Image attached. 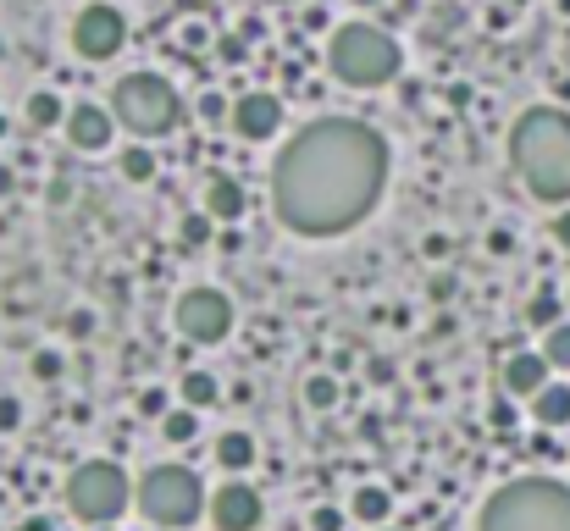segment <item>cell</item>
I'll list each match as a JSON object with an SVG mask.
<instances>
[{
  "label": "cell",
  "mask_w": 570,
  "mask_h": 531,
  "mask_svg": "<svg viewBox=\"0 0 570 531\" xmlns=\"http://www.w3.org/2000/svg\"><path fill=\"white\" fill-rule=\"evenodd\" d=\"M388 144L355 117H321L288 139L272 172V211L299 238H338L382 200Z\"/></svg>",
  "instance_id": "cell-1"
},
{
  "label": "cell",
  "mask_w": 570,
  "mask_h": 531,
  "mask_svg": "<svg viewBox=\"0 0 570 531\" xmlns=\"http://www.w3.org/2000/svg\"><path fill=\"white\" fill-rule=\"evenodd\" d=\"M510 155H515V172L526 177V189L537 200H548V205L570 200V117L559 106L521 111V122L510 133Z\"/></svg>",
  "instance_id": "cell-2"
},
{
  "label": "cell",
  "mask_w": 570,
  "mask_h": 531,
  "mask_svg": "<svg viewBox=\"0 0 570 531\" xmlns=\"http://www.w3.org/2000/svg\"><path fill=\"white\" fill-rule=\"evenodd\" d=\"M476 531H570V487L554 476H521L482 504Z\"/></svg>",
  "instance_id": "cell-3"
},
{
  "label": "cell",
  "mask_w": 570,
  "mask_h": 531,
  "mask_svg": "<svg viewBox=\"0 0 570 531\" xmlns=\"http://www.w3.org/2000/svg\"><path fill=\"white\" fill-rule=\"evenodd\" d=\"M111 111H117V122L128 133H139V139H161V133L178 128L183 100H178V89H172L161 72H128V78L111 89Z\"/></svg>",
  "instance_id": "cell-4"
},
{
  "label": "cell",
  "mask_w": 570,
  "mask_h": 531,
  "mask_svg": "<svg viewBox=\"0 0 570 531\" xmlns=\"http://www.w3.org/2000/svg\"><path fill=\"white\" fill-rule=\"evenodd\" d=\"M327 61L344 83L355 89H377L399 72V45H393L388 28H371V23H344L327 45Z\"/></svg>",
  "instance_id": "cell-5"
},
{
  "label": "cell",
  "mask_w": 570,
  "mask_h": 531,
  "mask_svg": "<svg viewBox=\"0 0 570 531\" xmlns=\"http://www.w3.org/2000/svg\"><path fill=\"white\" fill-rule=\"evenodd\" d=\"M133 498H139V487L128 482V471L117 460H84L67 476V509L89 526H111Z\"/></svg>",
  "instance_id": "cell-6"
},
{
  "label": "cell",
  "mask_w": 570,
  "mask_h": 531,
  "mask_svg": "<svg viewBox=\"0 0 570 531\" xmlns=\"http://www.w3.org/2000/svg\"><path fill=\"white\" fill-rule=\"evenodd\" d=\"M139 509L155 526H194L200 509H205L200 476H194L189 465H155L139 482Z\"/></svg>",
  "instance_id": "cell-7"
},
{
  "label": "cell",
  "mask_w": 570,
  "mask_h": 531,
  "mask_svg": "<svg viewBox=\"0 0 570 531\" xmlns=\"http://www.w3.org/2000/svg\"><path fill=\"white\" fill-rule=\"evenodd\" d=\"M172 321H178V332L189 343H222L233 332V299L222 288H189L178 299V310H172Z\"/></svg>",
  "instance_id": "cell-8"
},
{
  "label": "cell",
  "mask_w": 570,
  "mask_h": 531,
  "mask_svg": "<svg viewBox=\"0 0 570 531\" xmlns=\"http://www.w3.org/2000/svg\"><path fill=\"white\" fill-rule=\"evenodd\" d=\"M122 39H128V23H122L117 6H84L78 23H72V45H78V56H84V61L117 56Z\"/></svg>",
  "instance_id": "cell-9"
},
{
  "label": "cell",
  "mask_w": 570,
  "mask_h": 531,
  "mask_svg": "<svg viewBox=\"0 0 570 531\" xmlns=\"http://www.w3.org/2000/svg\"><path fill=\"white\" fill-rule=\"evenodd\" d=\"M211 520H216V531H255V526H261V493H255L250 482L216 487Z\"/></svg>",
  "instance_id": "cell-10"
},
{
  "label": "cell",
  "mask_w": 570,
  "mask_h": 531,
  "mask_svg": "<svg viewBox=\"0 0 570 531\" xmlns=\"http://www.w3.org/2000/svg\"><path fill=\"white\" fill-rule=\"evenodd\" d=\"M277 122H283V100L266 95V89H250V95L233 100V133H238V139L261 144V139H272V133H277Z\"/></svg>",
  "instance_id": "cell-11"
},
{
  "label": "cell",
  "mask_w": 570,
  "mask_h": 531,
  "mask_svg": "<svg viewBox=\"0 0 570 531\" xmlns=\"http://www.w3.org/2000/svg\"><path fill=\"white\" fill-rule=\"evenodd\" d=\"M504 388L510 393H521V399H537V393L548 388V360L543 354H510V360H504Z\"/></svg>",
  "instance_id": "cell-12"
},
{
  "label": "cell",
  "mask_w": 570,
  "mask_h": 531,
  "mask_svg": "<svg viewBox=\"0 0 570 531\" xmlns=\"http://www.w3.org/2000/svg\"><path fill=\"white\" fill-rule=\"evenodd\" d=\"M67 139H72V150H106L111 144V117L100 106L67 111Z\"/></svg>",
  "instance_id": "cell-13"
},
{
  "label": "cell",
  "mask_w": 570,
  "mask_h": 531,
  "mask_svg": "<svg viewBox=\"0 0 570 531\" xmlns=\"http://www.w3.org/2000/svg\"><path fill=\"white\" fill-rule=\"evenodd\" d=\"M205 211H211L216 222H238V216H244V189H238V177H211Z\"/></svg>",
  "instance_id": "cell-14"
},
{
  "label": "cell",
  "mask_w": 570,
  "mask_h": 531,
  "mask_svg": "<svg viewBox=\"0 0 570 531\" xmlns=\"http://www.w3.org/2000/svg\"><path fill=\"white\" fill-rule=\"evenodd\" d=\"M388 509H393V498H388V487H377V482L355 487V498H349V515H355L360 526H382Z\"/></svg>",
  "instance_id": "cell-15"
},
{
  "label": "cell",
  "mask_w": 570,
  "mask_h": 531,
  "mask_svg": "<svg viewBox=\"0 0 570 531\" xmlns=\"http://www.w3.org/2000/svg\"><path fill=\"white\" fill-rule=\"evenodd\" d=\"M532 415H537V426H570V388L565 382H548L532 399Z\"/></svg>",
  "instance_id": "cell-16"
},
{
  "label": "cell",
  "mask_w": 570,
  "mask_h": 531,
  "mask_svg": "<svg viewBox=\"0 0 570 531\" xmlns=\"http://www.w3.org/2000/svg\"><path fill=\"white\" fill-rule=\"evenodd\" d=\"M216 460H222L227 476L250 471V465H255V437H250V432H222V443H216Z\"/></svg>",
  "instance_id": "cell-17"
},
{
  "label": "cell",
  "mask_w": 570,
  "mask_h": 531,
  "mask_svg": "<svg viewBox=\"0 0 570 531\" xmlns=\"http://www.w3.org/2000/svg\"><path fill=\"white\" fill-rule=\"evenodd\" d=\"M178 393H183V404H189V410H211V404H222V388H216L211 371H183Z\"/></svg>",
  "instance_id": "cell-18"
},
{
  "label": "cell",
  "mask_w": 570,
  "mask_h": 531,
  "mask_svg": "<svg viewBox=\"0 0 570 531\" xmlns=\"http://www.w3.org/2000/svg\"><path fill=\"white\" fill-rule=\"evenodd\" d=\"M61 117H67V111H61V100L50 95V89H34V95H28V122H34V128H56Z\"/></svg>",
  "instance_id": "cell-19"
},
{
  "label": "cell",
  "mask_w": 570,
  "mask_h": 531,
  "mask_svg": "<svg viewBox=\"0 0 570 531\" xmlns=\"http://www.w3.org/2000/svg\"><path fill=\"white\" fill-rule=\"evenodd\" d=\"M305 404H310V410H333V404H338V377H333V371H316V377L305 382Z\"/></svg>",
  "instance_id": "cell-20"
},
{
  "label": "cell",
  "mask_w": 570,
  "mask_h": 531,
  "mask_svg": "<svg viewBox=\"0 0 570 531\" xmlns=\"http://www.w3.org/2000/svg\"><path fill=\"white\" fill-rule=\"evenodd\" d=\"M161 432H167V443H194V432H200V415L183 404V410H172L167 421H161Z\"/></svg>",
  "instance_id": "cell-21"
},
{
  "label": "cell",
  "mask_w": 570,
  "mask_h": 531,
  "mask_svg": "<svg viewBox=\"0 0 570 531\" xmlns=\"http://www.w3.org/2000/svg\"><path fill=\"white\" fill-rule=\"evenodd\" d=\"M543 360H548V366H559V371H570V321H559V327L548 332Z\"/></svg>",
  "instance_id": "cell-22"
},
{
  "label": "cell",
  "mask_w": 570,
  "mask_h": 531,
  "mask_svg": "<svg viewBox=\"0 0 570 531\" xmlns=\"http://www.w3.org/2000/svg\"><path fill=\"white\" fill-rule=\"evenodd\" d=\"M122 172H128L133 183H150V177H155V155L144 150V144H133V150L122 155Z\"/></svg>",
  "instance_id": "cell-23"
},
{
  "label": "cell",
  "mask_w": 570,
  "mask_h": 531,
  "mask_svg": "<svg viewBox=\"0 0 570 531\" xmlns=\"http://www.w3.org/2000/svg\"><path fill=\"white\" fill-rule=\"evenodd\" d=\"M526 321H532V327H548V332H554V327H559V294H537L532 310H526Z\"/></svg>",
  "instance_id": "cell-24"
},
{
  "label": "cell",
  "mask_w": 570,
  "mask_h": 531,
  "mask_svg": "<svg viewBox=\"0 0 570 531\" xmlns=\"http://www.w3.org/2000/svg\"><path fill=\"white\" fill-rule=\"evenodd\" d=\"M178 238H183V244H189V249H200L205 238H211V216H183Z\"/></svg>",
  "instance_id": "cell-25"
},
{
  "label": "cell",
  "mask_w": 570,
  "mask_h": 531,
  "mask_svg": "<svg viewBox=\"0 0 570 531\" xmlns=\"http://www.w3.org/2000/svg\"><path fill=\"white\" fill-rule=\"evenodd\" d=\"M139 415H161V421H167V388H144L139 393Z\"/></svg>",
  "instance_id": "cell-26"
},
{
  "label": "cell",
  "mask_w": 570,
  "mask_h": 531,
  "mask_svg": "<svg viewBox=\"0 0 570 531\" xmlns=\"http://www.w3.org/2000/svg\"><path fill=\"white\" fill-rule=\"evenodd\" d=\"M34 377H39V382H56V377H61V354H56V349H39V354H34Z\"/></svg>",
  "instance_id": "cell-27"
},
{
  "label": "cell",
  "mask_w": 570,
  "mask_h": 531,
  "mask_svg": "<svg viewBox=\"0 0 570 531\" xmlns=\"http://www.w3.org/2000/svg\"><path fill=\"white\" fill-rule=\"evenodd\" d=\"M17 426H23V404L12 393H0V432H17Z\"/></svg>",
  "instance_id": "cell-28"
},
{
  "label": "cell",
  "mask_w": 570,
  "mask_h": 531,
  "mask_svg": "<svg viewBox=\"0 0 570 531\" xmlns=\"http://www.w3.org/2000/svg\"><path fill=\"white\" fill-rule=\"evenodd\" d=\"M310 531H344V515H338L333 504H321L316 515H310Z\"/></svg>",
  "instance_id": "cell-29"
},
{
  "label": "cell",
  "mask_w": 570,
  "mask_h": 531,
  "mask_svg": "<svg viewBox=\"0 0 570 531\" xmlns=\"http://www.w3.org/2000/svg\"><path fill=\"white\" fill-rule=\"evenodd\" d=\"M200 45H205V23H183L178 28V50L189 56V50H200Z\"/></svg>",
  "instance_id": "cell-30"
},
{
  "label": "cell",
  "mask_w": 570,
  "mask_h": 531,
  "mask_svg": "<svg viewBox=\"0 0 570 531\" xmlns=\"http://www.w3.org/2000/svg\"><path fill=\"white\" fill-rule=\"evenodd\" d=\"M366 377H371V382H393V360H382V354H371V360H366Z\"/></svg>",
  "instance_id": "cell-31"
},
{
  "label": "cell",
  "mask_w": 570,
  "mask_h": 531,
  "mask_svg": "<svg viewBox=\"0 0 570 531\" xmlns=\"http://www.w3.org/2000/svg\"><path fill=\"white\" fill-rule=\"evenodd\" d=\"M89 327H95V316H89V310H72V316H67V332H72V338H84Z\"/></svg>",
  "instance_id": "cell-32"
},
{
  "label": "cell",
  "mask_w": 570,
  "mask_h": 531,
  "mask_svg": "<svg viewBox=\"0 0 570 531\" xmlns=\"http://www.w3.org/2000/svg\"><path fill=\"white\" fill-rule=\"evenodd\" d=\"M493 426H515V404H493Z\"/></svg>",
  "instance_id": "cell-33"
},
{
  "label": "cell",
  "mask_w": 570,
  "mask_h": 531,
  "mask_svg": "<svg viewBox=\"0 0 570 531\" xmlns=\"http://www.w3.org/2000/svg\"><path fill=\"white\" fill-rule=\"evenodd\" d=\"M200 111H205V117H222L227 100H222V95H205V100H200Z\"/></svg>",
  "instance_id": "cell-34"
},
{
  "label": "cell",
  "mask_w": 570,
  "mask_h": 531,
  "mask_svg": "<svg viewBox=\"0 0 570 531\" xmlns=\"http://www.w3.org/2000/svg\"><path fill=\"white\" fill-rule=\"evenodd\" d=\"M554 238H559V244L570 249V211H565V216H559V222H554Z\"/></svg>",
  "instance_id": "cell-35"
},
{
  "label": "cell",
  "mask_w": 570,
  "mask_h": 531,
  "mask_svg": "<svg viewBox=\"0 0 570 531\" xmlns=\"http://www.w3.org/2000/svg\"><path fill=\"white\" fill-rule=\"evenodd\" d=\"M17 189V177H12V166H0V200H6V194Z\"/></svg>",
  "instance_id": "cell-36"
},
{
  "label": "cell",
  "mask_w": 570,
  "mask_h": 531,
  "mask_svg": "<svg viewBox=\"0 0 570 531\" xmlns=\"http://www.w3.org/2000/svg\"><path fill=\"white\" fill-rule=\"evenodd\" d=\"M17 531H56V526H50V520H39V515H34V520H23V526H17Z\"/></svg>",
  "instance_id": "cell-37"
},
{
  "label": "cell",
  "mask_w": 570,
  "mask_h": 531,
  "mask_svg": "<svg viewBox=\"0 0 570 531\" xmlns=\"http://www.w3.org/2000/svg\"><path fill=\"white\" fill-rule=\"evenodd\" d=\"M360 6H377V0H360Z\"/></svg>",
  "instance_id": "cell-38"
}]
</instances>
